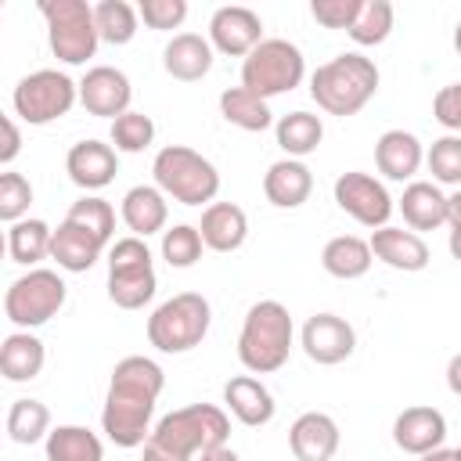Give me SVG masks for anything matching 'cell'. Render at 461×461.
<instances>
[{"mask_svg":"<svg viewBox=\"0 0 461 461\" xmlns=\"http://www.w3.org/2000/svg\"><path fill=\"white\" fill-rule=\"evenodd\" d=\"M162 389H166V371L151 357L140 353L122 357L112 367V382L101 407V432L122 450L144 447L151 436V414Z\"/></svg>","mask_w":461,"mask_h":461,"instance_id":"6da1fadb","label":"cell"},{"mask_svg":"<svg viewBox=\"0 0 461 461\" xmlns=\"http://www.w3.org/2000/svg\"><path fill=\"white\" fill-rule=\"evenodd\" d=\"M230 418L216 403H187L158 418L144 443V461H191L205 450L227 447Z\"/></svg>","mask_w":461,"mask_h":461,"instance_id":"7a4b0ae2","label":"cell"},{"mask_svg":"<svg viewBox=\"0 0 461 461\" xmlns=\"http://www.w3.org/2000/svg\"><path fill=\"white\" fill-rule=\"evenodd\" d=\"M378 65L357 50H346L324 65H317V72L310 76V97L317 101L321 112L328 115H357L375 94H378Z\"/></svg>","mask_w":461,"mask_h":461,"instance_id":"3957f363","label":"cell"},{"mask_svg":"<svg viewBox=\"0 0 461 461\" xmlns=\"http://www.w3.org/2000/svg\"><path fill=\"white\" fill-rule=\"evenodd\" d=\"M295 328L277 299H259L249 306L238 335V360L249 375H270L288 364Z\"/></svg>","mask_w":461,"mask_h":461,"instance_id":"277c9868","label":"cell"},{"mask_svg":"<svg viewBox=\"0 0 461 461\" xmlns=\"http://www.w3.org/2000/svg\"><path fill=\"white\" fill-rule=\"evenodd\" d=\"M151 176L155 187L180 205H212V198L220 194V169L187 144L158 148L151 162Z\"/></svg>","mask_w":461,"mask_h":461,"instance_id":"5b68a950","label":"cell"},{"mask_svg":"<svg viewBox=\"0 0 461 461\" xmlns=\"http://www.w3.org/2000/svg\"><path fill=\"white\" fill-rule=\"evenodd\" d=\"M212 324V306L198 292H176L173 299L158 303L148 317V342L158 353H187L202 346Z\"/></svg>","mask_w":461,"mask_h":461,"instance_id":"8992f818","label":"cell"},{"mask_svg":"<svg viewBox=\"0 0 461 461\" xmlns=\"http://www.w3.org/2000/svg\"><path fill=\"white\" fill-rule=\"evenodd\" d=\"M108 299L119 310H140L144 303L155 299L158 277H155V259L144 238H115L108 245Z\"/></svg>","mask_w":461,"mask_h":461,"instance_id":"52a82bcc","label":"cell"},{"mask_svg":"<svg viewBox=\"0 0 461 461\" xmlns=\"http://www.w3.org/2000/svg\"><path fill=\"white\" fill-rule=\"evenodd\" d=\"M40 14L47 22L50 54L65 65H86L97 54V22L86 0H40Z\"/></svg>","mask_w":461,"mask_h":461,"instance_id":"ba28073f","label":"cell"},{"mask_svg":"<svg viewBox=\"0 0 461 461\" xmlns=\"http://www.w3.org/2000/svg\"><path fill=\"white\" fill-rule=\"evenodd\" d=\"M306 79V58L295 43L270 36L241 61V86L259 94L263 101L295 90Z\"/></svg>","mask_w":461,"mask_h":461,"instance_id":"9c48e42d","label":"cell"},{"mask_svg":"<svg viewBox=\"0 0 461 461\" xmlns=\"http://www.w3.org/2000/svg\"><path fill=\"white\" fill-rule=\"evenodd\" d=\"M65 295H68V288L58 270L32 267L29 274H22L7 285L4 313L18 331H29V328H40L50 317H58V310L65 306Z\"/></svg>","mask_w":461,"mask_h":461,"instance_id":"30bf717a","label":"cell"},{"mask_svg":"<svg viewBox=\"0 0 461 461\" xmlns=\"http://www.w3.org/2000/svg\"><path fill=\"white\" fill-rule=\"evenodd\" d=\"M76 101H79V83L58 68H36V72L22 76L11 94L14 115L29 126H47V122L68 115Z\"/></svg>","mask_w":461,"mask_h":461,"instance_id":"8fae6325","label":"cell"},{"mask_svg":"<svg viewBox=\"0 0 461 461\" xmlns=\"http://www.w3.org/2000/svg\"><path fill=\"white\" fill-rule=\"evenodd\" d=\"M335 205L346 216H353L360 227H371V230L389 227V216L396 209V202L389 198L385 184L378 176L364 173V169L339 173V180H335Z\"/></svg>","mask_w":461,"mask_h":461,"instance_id":"7c38bea8","label":"cell"},{"mask_svg":"<svg viewBox=\"0 0 461 461\" xmlns=\"http://www.w3.org/2000/svg\"><path fill=\"white\" fill-rule=\"evenodd\" d=\"M299 346H303V353H306L313 364L335 367V364H342V360L353 357V349H357V331H353V324H349L346 317H339V313H313V317H306V324H303V331H299Z\"/></svg>","mask_w":461,"mask_h":461,"instance_id":"4fadbf2b","label":"cell"},{"mask_svg":"<svg viewBox=\"0 0 461 461\" xmlns=\"http://www.w3.org/2000/svg\"><path fill=\"white\" fill-rule=\"evenodd\" d=\"M263 22L252 7H241V4H227V7H216L212 18H209V43L212 50L227 54V58H249L259 43H263Z\"/></svg>","mask_w":461,"mask_h":461,"instance_id":"5bb4252c","label":"cell"},{"mask_svg":"<svg viewBox=\"0 0 461 461\" xmlns=\"http://www.w3.org/2000/svg\"><path fill=\"white\" fill-rule=\"evenodd\" d=\"M130 101H133V86H130V76L115 65H94L86 68V76L79 79V104L97 115V119H119L130 112Z\"/></svg>","mask_w":461,"mask_h":461,"instance_id":"9a60e30c","label":"cell"},{"mask_svg":"<svg viewBox=\"0 0 461 461\" xmlns=\"http://www.w3.org/2000/svg\"><path fill=\"white\" fill-rule=\"evenodd\" d=\"M65 173H68V180L76 184V187H83V191H101V187H108L112 180H115V173H119V151L112 148V144H104V140H79V144H72L68 148V155H65Z\"/></svg>","mask_w":461,"mask_h":461,"instance_id":"2e32d148","label":"cell"},{"mask_svg":"<svg viewBox=\"0 0 461 461\" xmlns=\"http://www.w3.org/2000/svg\"><path fill=\"white\" fill-rule=\"evenodd\" d=\"M447 439V418L436 411V407H425V403H414V407H403L393 421V443L403 450V454H429V450H439Z\"/></svg>","mask_w":461,"mask_h":461,"instance_id":"e0dca14e","label":"cell"},{"mask_svg":"<svg viewBox=\"0 0 461 461\" xmlns=\"http://www.w3.org/2000/svg\"><path fill=\"white\" fill-rule=\"evenodd\" d=\"M339 425L324 411H306L288 429V447L295 461H331L339 450Z\"/></svg>","mask_w":461,"mask_h":461,"instance_id":"ac0fdd59","label":"cell"},{"mask_svg":"<svg viewBox=\"0 0 461 461\" xmlns=\"http://www.w3.org/2000/svg\"><path fill=\"white\" fill-rule=\"evenodd\" d=\"M371 252L375 259H382L385 267L393 270H403V274H418L429 267V245L421 234H414L411 227H378L371 230Z\"/></svg>","mask_w":461,"mask_h":461,"instance_id":"d6986e66","label":"cell"},{"mask_svg":"<svg viewBox=\"0 0 461 461\" xmlns=\"http://www.w3.org/2000/svg\"><path fill=\"white\" fill-rule=\"evenodd\" d=\"M425 162V148L411 130H385L375 140V166L385 180H411Z\"/></svg>","mask_w":461,"mask_h":461,"instance_id":"ffe728a7","label":"cell"},{"mask_svg":"<svg viewBox=\"0 0 461 461\" xmlns=\"http://www.w3.org/2000/svg\"><path fill=\"white\" fill-rule=\"evenodd\" d=\"M198 234H202L205 249H212V252H238L249 238V216L234 202H212L202 209Z\"/></svg>","mask_w":461,"mask_h":461,"instance_id":"44dd1931","label":"cell"},{"mask_svg":"<svg viewBox=\"0 0 461 461\" xmlns=\"http://www.w3.org/2000/svg\"><path fill=\"white\" fill-rule=\"evenodd\" d=\"M104 249L108 245L97 234H90L86 227H79L72 220H61L58 230H54V241H50V259L68 274H86L101 259Z\"/></svg>","mask_w":461,"mask_h":461,"instance_id":"7402d4cb","label":"cell"},{"mask_svg":"<svg viewBox=\"0 0 461 461\" xmlns=\"http://www.w3.org/2000/svg\"><path fill=\"white\" fill-rule=\"evenodd\" d=\"M212 43L198 32H176L162 50V68L180 83H198L212 68Z\"/></svg>","mask_w":461,"mask_h":461,"instance_id":"603a6c76","label":"cell"},{"mask_svg":"<svg viewBox=\"0 0 461 461\" xmlns=\"http://www.w3.org/2000/svg\"><path fill=\"white\" fill-rule=\"evenodd\" d=\"M313 191V173L303 158H277L263 173V194L277 209H299Z\"/></svg>","mask_w":461,"mask_h":461,"instance_id":"cb8c5ba5","label":"cell"},{"mask_svg":"<svg viewBox=\"0 0 461 461\" xmlns=\"http://www.w3.org/2000/svg\"><path fill=\"white\" fill-rule=\"evenodd\" d=\"M119 216H122V223H126L137 238L162 234V230H166V220H169V202H166V194H162L155 184H137V187H130V191L122 194Z\"/></svg>","mask_w":461,"mask_h":461,"instance_id":"d4e9b609","label":"cell"},{"mask_svg":"<svg viewBox=\"0 0 461 461\" xmlns=\"http://www.w3.org/2000/svg\"><path fill=\"white\" fill-rule=\"evenodd\" d=\"M223 403H227V411H230L241 425H249V429L267 425V421L274 418V411H277L270 389H267L259 378H252V375H234V378L223 385Z\"/></svg>","mask_w":461,"mask_h":461,"instance_id":"484cf974","label":"cell"},{"mask_svg":"<svg viewBox=\"0 0 461 461\" xmlns=\"http://www.w3.org/2000/svg\"><path fill=\"white\" fill-rule=\"evenodd\" d=\"M400 212L403 223L418 234V230H436L447 223V194L429 184V180H411L400 194Z\"/></svg>","mask_w":461,"mask_h":461,"instance_id":"4316f807","label":"cell"},{"mask_svg":"<svg viewBox=\"0 0 461 461\" xmlns=\"http://www.w3.org/2000/svg\"><path fill=\"white\" fill-rule=\"evenodd\" d=\"M375 263V252H371V241L357 238V234H339L331 238L324 249H321V267L339 277V281H357L371 270Z\"/></svg>","mask_w":461,"mask_h":461,"instance_id":"83f0119b","label":"cell"},{"mask_svg":"<svg viewBox=\"0 0 461 461\" xmlns=\"http://www.w3.org/2000/svg\"><path fill=\"white\" fill-rule=\"evenodd\" d=\"M47 349L32 331H11L0 346V371L7 382H32L43 371Z\"/></svg>","mask_w":461,"mask_h":461,"instance_id":"f1b7e54d","label":"cell"},{"mask_svg":"<svg viewBox=\"0 0 461 461\" xmlns=\"http://www.w3.org/2000/svg\"><path fill=\"white\" fill-rule=\"evenodd\" d=\"M220 115L245 130V133H263L274 126V112H270V101H263L259 94L245 90V86H227L220 94Z\"/></svg>","mask_w":461,"mask_h":461,"instance_id":"f546056e","label":"cell"},{"mask_svg":"<svg viewBox=\"0 0 461 461\" xmlns=\"http://www.w3.org/2000/svg\"><path fill=\"white\" fill-rule=\"evenodd\" d=\"M274 137H277V148L285 151V158H306L310 151L321 148L324 122L313 112H288L274 122Z\"/></svg>","mask_w":461,"mask_h":461,"instance_id":"4dcf8cb0","label":"cell"},{"mask_svg":"<svg viewBox=\"0 0 461 461\" xmlns=\"http://www.w3.org/2000/svg\"><path fill=\"white\" fill-rule=\"evenodd\" d=\"M47 461H104V443L86 425H58L43 439Z\"/></svg>","mask_w":461,"mask_h":461,"instance_id":"1f68e13d","label":"cell"},{"mask_svg":"<svg viewBox=\"0 0 461 461\" xmlns=\"http://www.w3.org/2000/svg\"><path fill=\"white\" fill-rule=\"evenodd\" d=\"M50 241H54V230L43 220H18V223H11V230H7L11 263L36 267L40 259L50 256Z\"/></svg>","mask_w":461,"mask_h":461,"instance_id":"d6a6232c","label":"cell"},{"mask_svg":"<svg viewBox=\"0 0 461 461\" xmlns=\"http://www.w3.org/2000/svg\"><path fill=\"white\" fill-rule=\"evenodd\" d=\"M7 436L18 447H32V443L47 439L50 436V411H47V403H40L32 396L14 400L11 411H7Z\"/></svg>","mask_w":461,"mask_h":461,"instance_id":"836d02e7","label":"cell"},{"mask_svg":"<svg viewBox=\"0 0 461 461\" xmlns=\"http://www.w3.org/2000/svg\"><path fill=\"white\" fill-rule=\"evenodd\" d=\"M94 22H97V36L101 43H112V47H126L133 36H137V7L126 4V0H101L94 4Z\"/></svg>","mask_w":461,"mask_h":461,"instance_id":"e575fe53","label":"cell"},{"mask_svg":"<svg viewBox=\"0 0 461 461\" xmlns=\"http://www.w3.org/2000/svg\"><path fill=\"white\" fill-rule=\"evenodd\" d=\"M393 18H396V14H393V4H389V0H364L357 22L349 25V40H353L357 47H378V43L389 40Z\"/></svg>","mask_w":461,"mask_h":461,"instance_id":"d590c367","label":"cell"},{"mask_svg":"<svg viewBox=\"0 0 461 461\" xmlns=\"http://www.w3.org/2000/svg\"><path fill=\"white\" fill-rule=\"evenodd\" d=\"M65 220L86 227V230L97 234L104 245H112V238H115V209H112V202H104V198H97V194L76 198V202L68 205V216H65Z\"/></svg>","mask_w":461,"mask_h":461,"instance_id":"8d00e7d4","label":"cell"},{"mask_svg":"<svg viewBox=\"0 0 461 461\" xmlns=\"http://www.w3.org/2000/svg\"><path fill=\"white\" fill-rule=\"evenodd\" d=\"M202 249H205V241H202L198 227H191V223H176V227L162 230V259L176 270L194 267L202 259Z\"/></svg>","mask_w":461,"mask_h":461,"instance_id":"74e56055","label":"cell"},{"mask_svg":"<svg viewBox=\"0 0 461 461\" xmlns=\"http://www.w3.org/2000/svg\"><path fill=\"white\" fill-rule=\"evenodd\" d=\"M425 166L436 184L461 187V133H447V137L432 140L425 151Z\"/></svg>","mask_w":461,"mask_h":461,"instance_id":"f35d334b","label":"cell"},{"mask_svg":"<svg viewBox=\"0 0 461 461\" xmlns=\"http://www.w3.org/2000/svg\"><path fill=\"white\" fill-rule=\"evenodd\" d=\"M151 140H155V122H151V115H144V112H126V115H119L115 122H112V148L115 151H126V155H137V151H144V148H151Z\"/></svg>","mask_w":461,"mask_h":461,"instance_id":"ab89813d","label":"cell"},{"mask_svg":"<svg viewBox=\"0 0 461 461\" xmlns=\"http://www.w3.org/2000/svg\"><path fill=\"white\" fill-rule=\"evenodd\" d=\"M29 205H32V184H29V176H22L14 169L0 173V220L4 223L25 220Z\"/></svg>","mask_w":461,"mask_h":461,"instance_id":"60d3db41","label":"cell"},{"mask_svg":"<svg viewBox=\"0 0 461 461\" xmlns=\"http://www.w3.org/2000/svg\"><path fill=\"white\" fill-rule=\"evenodd\" d=\"M137 14L144 18L148 29L169 32V29H180V25H184V18H187V0H140V4H137Z\"/></svg>","mask_w":461,"mask_h":461,"instance_id":"b9f144b4","label":"cell"},{"mask_svg":"<svg viewBox=\"0 0 461 461\" xmlns=\"http://www.w3.org/2000/svg\"><path fill=\"white\" fill-rule=\"evenodd\" d=\"M360 4H364V0H313V4H310V14H313L317 25H324V29H346V32H349V25H353L357 14H360Z\"/></svg>","mask_w":461,"mask_h":461,"instance_id":"7bdbcfd3","label":"cell"},{"mask_svg":"<svg viewBox=\"0 0 461 461\" xmlns=\"http://www.w3.org/2000/svg\"><path fill=\"white\" fill-rule=\"evenodd\" d=\"M432 115H436L439 126L461 133V83H447V86L436 90V97H432Z\"/></svg>","mask_w":461,"mask_h":461,"instance_id":"ee69618b","label":"cell"},{"mask_svg":"<svg viewBox=\"0 0 461 461\" xmlns=\"http://www.w3.org/2000/svg\"><path fill=\"white\" fill-rule=\"evenodd\" d=\"M4 144H0V166H11L14 158H18V151H22V133H18V122L11 119V115H4Z\"/></svg>","mask_w":461,"mask_h":461,"instance_id":"f6af8a7d","label":"cell"},{"mask_svg":"<svg viewBox=\"0 0 461 461\" xmlns=\"http://www.w3.org/2000/svg\"><path fill=\"white\" fill-rule=\"evenodd\" d=\"M447 223H450V230L461 227V187L454 194H447Z\"/></svg>","mask_w":461,"mask_h":461,"instance_id":"bcb514c9","label":"cell"},{"mask_svg":"<svg viewBox=\"0 0 461 461\" xmlns=\"http://www.w3.org/2000/svg\"><path fill=\"white\" fill-rule=\"evenodd\" d=\"M447 385L454 396H461V353L450 357V364H447Z\"/></svg>","mask_w":461,"mask_h":461,"instance_id":"7dc6e473","label":"cell"},{"mask_svg":"<svg viewBox=\"0 0 461 461\" xmlns=\"http://www.w3.org/2000/svg\"><path fill=\"white\" fill-rule=\"evenodd\" d=\"M198 461H241V457H238L230 447H216V450H205Z\"/></svg>","mask_w":461,"mask_h":461,"instance_id":"c3c4849f","label":"cell"},{"mask_svg":"<svg viewBox=\"0 0 461 461\" xmlns=\"http://www.w3.org/2000/svg\"><path fill=\"white\" fill-rule=\"evenodd\" d=\"M447 249H450V256L461 263V227H457V230H450V238H447Z\"/></svg>","mask_w":461,"mask_h":461,"instance_id":"681fc988","label":"cell"},{"mask_svg":"<svg viewBox=\"0 0 461 461\" xmlns=\"http://www.w3.org/2000/svg\"><path fill=\"white\" fill-rule=\"evenodd\" d=\"M418 461H454V450H447V447H439V450H429V454H421Z\"/></svg>","mask_w":461,"mask_h":461,"instance_id":"f907efd6","label":"cell"},{"mask_svg":"<svg viewBox=\"0 0 461 461\" xmlns=\"http://www.w3.org/2000/svg\"><path fill=\"white\" fill-rule=\"evenodd\" d=\"M454 50H457V54H461V22H457V25H454Z\"/></svg>","mask_w":461,"mask_h":461,"instance_id":"816d5d0a","label":"cell"},{"mask_svg":"<svg viewBox=\"0 0 461 461\" xmlns=\"http://www.w3.org/2000/svg\"><path fill=\"white\" fill-rule=\"evenodd\" d=\"M454 461H461V447H457V450H454Z\"/></svg>","mask_w":461,"mask_h":461,"instance_id":"f5cc1de1","label":"cell"}]
</instances>
